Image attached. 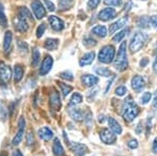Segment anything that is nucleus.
Returning a JSON list of instances; mask_svg holds the SVG:
<instances>
[{
    "instance_id": "f257e3e1",
    "label": "nucleus",
    "mask_w": 157,
    "mask_h": 156,
    "mask_svg": "<svg viewBox=\"0 0 157 156\" xmlns=\"http://www.w3.org/2000/svg\"><path fill=\"white\" fill-rule=\"evenodd\" d=\"M139 108L131 97H128L124 102L123 106V117L126 122H132L137 117Z\"/></svg>"
},
{
    "instance_id": "39448f33",
    "label": "nucleus",
    "mask_w": 157,
    "mask_h": 156,
    "mask_svg": "<svg viewBox=\"0 0 157 156\" xmlns=\"http://www.w3.org/2000/svg\"><path fill=\"white\" fill-rule=\"evenodd\" d=\"M101 140L106 145H112L116 140V134H114L111 130L109 129H103L100 133Z\"/></svg>"
},
{
    "instance_id": "c03bdc74",
    "label": "nucleus",
    "mask_w": 157,
    "mask_h": 156,
    "mask_svg": "<svg viewBox=\"0 0 157 156\" xmlns=\"http://www.w3.org/2000/svg\"><path fill=\"white\" fill-rule=\"evenodd\" d=\"M43 1H44V3L46 4V6H47V9L49 10L50 12H54L55 11V4L52 3V2H50L49 0H43Z\"/></svg>"
},
{
    "instance_id": "0eeeda50",
    "label": "nucleus",
    "mask_w": 157,
    "mask_h": 156,
    "mask_svg": "<svg viewBox=\"0 0 157 156\" xmlns=\"http://www.w3.org/2000/svg\"><path fill=\"white\" fill-rule=\"evenodd\" d=\"M14 27L16 31H18L20 32H24L29 29V23H27V20L22 16L15 17L14 18Z\"/></svg>"
},
{
    "instance_id": "79ce46f5",
    "label": "nucleus",
    "mask_w": 157,
    "mask_h": 156,
    "mask_svg": "<svg viewBox=\"0 0 157 156\" xmlns=\"http://www.w3.org/2000/svg\"><path fill=\"white\" fill-rule=\"evenodd\" d=\"M100 2H101V0H89V1H88V7H89L90 10H94L95 7L100 4Z\"/></svg>"
},
{
    "instance_id": "a878e982",
    "label": "nucleus",
    "mask_w": 157,
    "mask_h": 156,
    "mask_svg": "<svg viewBox=\"0 0 157 156\" xmlns=\"http://www.w3.org/2000/svg\"><path fill=\"white\" fill-rule=\"evenodd\" d=\"M12 39H13V34L12 32L7 31L4 35V42H3V48L6 51L10 49L11 47V44H12Z\"/></svg>"
},
{
    "instance_id": "6ab92c4d",
    "label": "nucleus",
    "mask_w": 157,
    "mask_h": 156,
    "mask_svg": "<svg viewBox=\"0 0 157 156\" xmlns=\"http://www.w3.org/2000/svg\"><path fill=\"white\" fill-rule=\"evenodd\" d=\"M38 134H39V136L41 137L43 140H46V142L47 140H50L52 138V136H54V132L47 127H43L41 129H39Z\"/></svg>"
},
{
    "instance_id": "a18cd8bd",
    "label": "nucleus",
    "mask_w": 157,
    "mask_h": 156,
    "mask_svg": "<svg viewBox=\"0 0 157 156\" xmlns=\"http://www.w3.org/2000/svg\"><path fill=\"white\" fill-rule=\"evenodd\" d=\"M152 150H153V152L155 153V154H157V137H155V139H154V142H153Z\"/></svg>"
},
{
    "instance_id": "c9c22d12",
    "label": "nucleus",
    "mask_w": 157,
    "mask_h": 156,
    "mask_svg": "<svg viewBox=\"0 0 157 156\" xmlns=\"http://www.w3.org/2000/svg\"><path fill=\"white\" fill-rule=\"evenodd\" d=\"M151 97H152V94L150 93V92H145V93L141 95V97H140V103L143 105L148 104V103L151 101Z\"/></svg>"
},
{
    "instance_id": "49530a36",
    "label": "nucleus",
    "mask_w": 157,
    "mask_h": 156,
    "mask_svg": "<svg viewBox=\"0 0 157 156\" xmlns=\"http://www.w3.org/2000/svg\"><path fill=\"white\" fill-rule=\"evenodd\" d=\"M151 20V23L154 25V26L157 27V16H153L152 18H150Z\"/></svg>"
},
{
    "instance_id": "9d476101",
    "label": "nucleus",
    "mask_w": 157,
    "mask_h": 156,
    "mask_svg": "<svg viewBox=\"0 0 157 156\" xmlns=\"http://www.w3.org/2000/svg\"><path fill=\"white\" fill-rule=\"evenodd\" d=\"M49 105L54 111H59L61 109V100H60V95L59 92L57 90H54L50 94V99H49Z\"/></svg>"
},
{
    "instance_id": "f03ea898",
    "label": "nucleus",
    "mask_w": 157,
    "mask_h": 156,
    "mask_svg": "<svg viewBox=\"0 0 157 156\" xmlns=\"http://www.w3.org/2000/svg\"><path fill=\"white\" fill-rule=\"evenodd\" d=\"M114 67L118 71H124L128 67V59H127V51H126V42L121 44L120 48L117 50V56L114 61Z\"/></svg>"
},
{
    "instance_id": "473e14b6",
    "label": "nucleus",
    "mask_w": 157,
    "mask_h": 156,
    "mask_svg": "<svg viewBox=\"0 0 157 156\" xmlns=\"http://www.w3.org/2000/svg\"><path fill=\"white\" fill-rule=\"evenodd\" d=\"M40 62V52L38 48H35L33 50V61H32V65L34 67H36Z\"/></svg>"
},
{
    "instance_id": "8fccbe9b",
    "label": "nucleus",
    "mask_w": 157,
    "mask_h": 156,
    "mask_svg": "<svg viewBox=\"0 0 157 156\" xmlns=\"http://www.w3.org/2000/svg\"><path fill=\"white\" fill-rule=\"evenodd\" d=\"M13 156H23V155H22V153L20 152L19 150H16V151H14V153H13Z\"/></svg>"
},
{
    "instance_id": "e433bc0d",
    "label": "nucleus",
    "mask_w": 157,
    "mask_h": 156,
    "mask_svg": "<svg viewBox=\"0 0 157 156\" xmlns=\"http://www.w3.org/2000/svg\"><path fill=\"white\" fill-rule=\"evenodd\" d=\"M45 29H46V25H45L44 23L40 24L39 26H38V29H37V37L41 38L43 36V34H44Z\"/></svg>"
},
{
    "instance_id": "7c9ffc66",
    "label": "nucleus",
    "mask_w": 157,
    "mask_h": 156,
    "mask_svg": "<svg viewBox=\"0 0 157 156\" xmlns=\"http://www.w3.org/2000/svg\"><path fill=\"white\" fill-rule=\"evenodd\" d=\"M129 31H130L129 29H123V31H121L120 32H117V34H116L115 36L113 37V41H114V42H121V40L125 38L126 35H127L128 32H129Z\"/></svg>"
},
{
    "instance_id": "1a4fd4ad",
    "label": "nucleus",
    "mask_w": 157,
    "mask_h": 156,
    "mask_svg": "<svg viewBox=\"0 0 157 156\" xmlns=\"http://www.w3.org/2000/svg\"><path fill=\"white\" fill-rule=\"evenodd\" d=\"M19 129H18V132H17L16 136L14 137L13 139L12 144L14 146H18L20 143H21L22 138H23V134H24V128H25V120L23 117H20L19 120Z\"/></svg>"
},
{
    "instance_id": "412c9836",
    "label": "nucleus",
    "mask_w": 157,
    "mask_h": 156,
    "mask_svg": "<svg viewBox=\"0 0 157 156\" xmlns=\"http://www.w3.org/2000/svg\"><path fill=\"white\" fill-rule=\"evenodd\" d=\"M94 58H95L94 52H93V51L88 52V54L84 55V56L82 57V59L80 60V65H81V66H86V65H89V64H91V63L93 62Z\"/></svg>"
},
{
    "instance_id": "dca6fc26",
    "label": "nucleus",
    "mask_w": 157,
    "mask_h": 156,
    "mask_svg": "<svg viewBox=\"0 0 157 156\" xmlns=\"http://www.w3.org/2000/svg\"><path fill=\"white\" fill-rule=\"evenodd\" d=\"M81 80H82L83 84H84L85 86H87V87L94 86V85L98 84V77L92 75V74H84L82 78H81Z\"/></svg>"
},
{
    "instance_id": "f8f14e48",
    "label": "nucleus",
    "mask_w": 157,
    "mask_h": 156,
    "mask_svg": "<svg viewBox=\"0 0 157 156\" xmlns=\"http://www.w3.org/2000/svg\"><path fill=\"white\" fill-rule=\"evenodd\" d=\"M52 64H54V60H52V58L49 57V56L45 57V59L43 60V62L41 64V67H40L39 74L41 75L47 74L50 71V69H52Z\"/></svg>"
},
{
    "instance_id": "20e7f679",
    "label": "nucleus",
    "mask_w": 157,
    "mask_h": 156,
    "mask_svg": "<svg viewBox=\"0 0 157 156\" xmlns=\"http://www.w3.org/2000/svg\"><path fill=\"white\" fill-rule=\"evenodd\" d=\"M146 39H147V37L143 34V32H136V34L133 36L131 42H130V50L131 51L137 52L138 50L144 46V44H145V42H146Z\"/></svg>"
},
{
    "instance_id": "58836bf2",
    "label": "nucleus",
    "mask_w": 157,
    "mask_h": 156,
    "mask_svg": "<svg viewBox=\"0 0 157 156\" xmlns=\"http://www.w3.org/2000/svg\"><path fill=\"white\" fill-rule=\"evenodd\" d=\"M73 0H59V6L62 9H66L72 3Z\"/></svg>"
},
{
    "instance_id": "393cba45",
    "label": "nucleus",
    "mask_w": 157,
    "mask_h": 156,
    "mask_svg": "<svg viewBox=\"0 0 157 156\" xmlns=\"http://www.w3.org/2000/svg\"><path fill=\"white\" fill-rule=\"evenodd\" d=\"M23 78V68H22L20 65H16L14 68V79L15 82L18 83L22 80Z\"/></svg>"
},
{
    "instance_id": "de8ad7c7",
    "label": "nucleus",
    "mask_w": 157,
    "mask_h": 156,
    "mask_svg": "<svg viewBox=\"0 0 157 156\" xmlns=\"http://www.w3.org/2000/svg\"><path fill=\"white\" fill-rule=\"evenodd\" d=\"M153 69H154V71L157 74V56H156L155 60H154V63H153Z\"/></svg>"
},
{
    "instance_id": "72a5a7b5",
    "label": "nucleus",
    "mask_w": 157,
    "mask_h": 156,
    "mask_svg": "<svg viewBox=\"0 0 157 156\" xmlns=\"http://www.w3.org/2000/svg\"><path fill=\"white\" fill-rule=\"evenodd\" d=\"M60 78H62L63 80H66V81H72L73 74L71 71H69V70H65V71H63L60 74Z\"/></svg>"
},
{
    "instance_id": "f3484780",
    "label": "nucleus",
    "mask_w": 157,
    "mask_h": 156,
    "mask_svg": "<svg viewBox=\"0 0 157 156\" xmlns=\"http://www.w3.org/2000/svg\"><path fill=\"white\" fill-rule=\"evenodd\" d=\"M108 125H109V128L110 130L112 131L114 134H121L123 132V129H121V125L117 123V120H115L113 117H108Z\"/></svg>"
},
{
    "instance_id": "ea45409f",
    "label": "nucleus",
    "mask_w": 157,
    "mask_h": 156,
    "mask_svg": "<svg viewBox=\"0 0 157 156\" xmlns=\"http://www.w3.org/2000/svg\"><path fill=\"white\" fill-rule=\"evenodd\" d=\"M83 43H84L85 46L90 47V46H94V45L97 44V42H95V40H93L92 38H86Z\"/></svg>"
},
{
    "instance_id": "aec40b11",
    "label": "nucleus",
    "mask_w": 157,
    "mask_h": 156,
    "mask_svg": "<svg viewBox=\"0 0 157 156\" xmlns=\"http://www.w3.org/2000/svg\"><path fill=\"white\" fill-rule=\"evenodd\" d=\"M52 151H54V154L56 156H63L65 154V151L63 149L62 144L59 140V138H56L54 145H52Z\"/></svg>"
},
{
    "instance_id": "3c124183",
    "label": "nucleus",
    "mask_w": 157,
    "mask_h": 156,
    "mask_svg": "<svg viewBox=\"0 0 157 156\" xmlns=\"http://www.w3.org/2000/svg\"><path fill=\"white\" fill-rule=\"evenodd\" d=\"M153 107L157 108V91H156V94H155V99H154V101H153Z\"/></svg>"
},
{
    "instance_id": "5701e85b",
    "label": "nucleus",
    "mask_w": 157,
    "mask_h": 156,
    "mask_svg": "<svg viewBox=\"0 0 157 156\" xmlns=\"http://www.w3.org/2000/svg\"><path fill=\"white\" fill-rule=\"evenodd\" d=\"M92 32L98 37L104 38L107 36V29L104 25H97V26L92 29Z\"/></svg>"
},
{
    "instance_id": "cd10ccee",
    "label": "nucleus",
    "mask_w": 157,
    "mask_h": 156,
    "mask_svg": "<svg viewBox=\"0 0 157 156\" xmlns=\"http://www.w3.org/2000/svg\"><path fill=\"white\" fill-rule=\"evenodd\" d=\"M59 86L61 88V91H62V93H63V97H66L72 90L71 86H69V85H67V84H64V83H62V82H59Z\"/></svg>"
},
{
    "instance_id": "ddd939ff",
    "label": "nucleus",
    "mask_w": 157,
    "mask_h": 156,
    "mask_svg": "<svg viewBox=\"0 0 157 156\" xmlns=\"http://www.w3.org/2000/svg\"><path fill=\"white\" fill-rule=\"evenodd\" d=\"M48 22L50 23V26L52 27V29H55L56 32H60L64 29V22L57 16H50L48 18Z\"/></svg>"
},
{
    "instance_id": "37998d69",
    "label": "nucleus",
    "mask_w": 157,
    "mask_h": 156,
    "mask_svg": "<svg viewBox=\"0 0 157 156\" xmlns=\"http://www.w3.org/2000/svg\"><path fill=\"white\" fill-rule=\"evenodd\" d=\"M128 147L130 149H136L138 147V142L136 139H134V138H132V139H130L128 142Z\"/></svg>"
},
{
    "instance_id": "603ef678",
    "label": "nucleus",
    "mask_w": 157,
    "mask_h": 156,
    "mask_svg": "<svg viewBox=\"0 0 157 156\" xmlns=\"http://www.w3.org/2000/svg\"><path fill=\"white\" fill-rule=\"evenodd\" d=\"M97 91H98V89H94V90H93V95H95V94H97ZM91 95H92V93H89V94H88V97H91Z\"/></svg>"
},
{
    "instance_id": "c756f323",
    "label": "nucleus",
    "mask_w": 157,
    "mask_h": 156,
    "mask_svg": "<svg viewBox=\"0 0 157 156\" xmlns=\"http://www.w3.org/2000/svg\"><path fill=\"white\" fill-rule=\"evenodd\" d=\"M0 25L3 27H6L7 25V19H6V16L4 14V9H3V6L0 3Z\"/></svg>"
},
{
    "instance_id": "6e6552de",
    "label": "nucleus",
    "mask_w": 157,
    "mask_h": 156,
    "mask_svg": "<svg viewBox=\"0 0 157 156\" xmlns=\"http://www.w3.org/2000/svg\"><path fill=\"white\" fill-rule=\"evenodd\" d=\"M12 78V69L4 62H0V79L2 82L7 83Z\"/></svg>"
},
{
    "instance_id": "f704fd0d",
    "label": "nucleus",
    "mask_w": 157,
    "mask_h": 156,
    "mask_svg": "<svg viewBox=\"0 0 157 156\" xmlns=\"http://www.w3.org/2000/svg\"><path fill=\"white\" fill-rule=\"evenodd\" d=\"M20 16L24 17L25 19H29V20H33V17H32V14H30V12L29 11V9H26V7H21L20 9Z\"/></svg>"
},
{
    "instance_id": "bb28decb",
    "label": "nucleus",
    "mask_w": 157,
    "mask_h": 156,
    "mask_svg": "<svg viewBox=\"0 0 157 156\" xmlns=\"http://www.w3.org/2000/svg\"><path fill=\"white\" fill-rule=\"evenodd\" d=\"M95 72H97L98 75H102V77H105V78H109L113 75L111 70L106 68V67H98V68H95Z\"/></svg>"
},
{
    "instance_id": "2f4dec72",
    "label": "nucleus",
    "mask_w": 157,
    "mask_h": 156,
    "mask_svg": "<svg viewBox=\"0 0 157 156\" xmlns=\"http://www.w3.org/2000/svg\"><path fill=\"white\" fill-rule=\"evenodd\" d=\"M83 101V97L81 95L80 93L75 92V93L72 94L71 99H70V105H78V104H81Z\"/></svg>"
},
{
    "instance_id": "423d86ee",
    "label": "nucleus",
    "mask_w": 157,
    "mask_h": 156,
    "mask_svg": "<svg viewBox=\"0 0 157 156\" xmlns=\"http://www.w3.org/2000/svg\"><path fill=\"white\" fill-rule=\"evenodd\" d=\"M32 10L34 12L35 16L37 19H42L46 15V11H45V7L43 6V4L39 0H34L32 2Z\"/></svg>"
},
{
    "instance_id": "09e8293b",
    "label": "nucleus",
    "mask_w": 157,
    "mask_h": 156,
    "mask_svg": "<svg viewBox=\"0 0 157 156\" xmlns=\"http://www.w3.org/2000/svg\"><path fill=\"white\" fill-rule=\"evenodd\" d=\"M147 64H148V59L141 60V62H140V66H141V67H145Z\"/></svg>"
},
{
    "instance_id": "b1692460",
    "label": "nucleus",
    "mask_w": 157,
    "mask_h": 156,
    "mask_svg": "<svg viewBox=\"0 0 157 156\" xmlns=\"http://www.w3.org/2000/svg\"><path fill=\"white\" fill-rule=\"evenodd\" d=\"M69 115L73 120H77V122H81L83 120V113L80 109L75 108V109L69 110Z\"/></svg>"
},
{
    "instance_id": "a19ab883",
    "label": "nucleus",
    "mask_w": 157,
    "mask_h": 156,
    "mask_svg": "<svg viewBox=\"0 0 157 156\" xmlns=\"http://www.w3.org/2000/svg\"><path fill=\"white\" fill-rule=\"evenodd\" d=\"M105 3L111 6H120L121 4V0H105Z\"/></svg>"
},
{
    "instance_id": "4468645a",
    "label": "nucleus",
    "mask_w": 157,
    "mask_h": 156,
    "mask_svg": "<svg viewBox=\"0 0 157 156\" xmlns=\"http://www.w3.org/2000/svg\"><path fill=\"white\" fill-rule=\"evenodd\" d=\"M145 80H144L143 77L140 75H134L132 81H131V86L134 90L136 91H140L144 87H145Z\"/></svg>"
},
{
    "instance_id": "4c0bfd02",
    "label": "nucleus",
    "mask_w": 157,
    "mask_h": 156,
    "mask_svg": "<svg viewBox=\"0 0 157 156\" xmlns=\"http://www.w3.org/2000/svg\"><path fill=\"white\" fill-rule=\"evenodd\" d=\"M126 92H127V88H126L125 86H120L115 89V94L118 95V97H123V95H125Z\"/></svg>"
},
{
    "instance_id": "a211bd4d",
    "label": "nucleus",
    "mask_w": 157,
    "mask_h": 156,
    "mask_svg": "<svg viewBox=\"0 0 157 156\" xmlns=\"http://www.w3.org/2000/svg\"><path fill=\"white\" fill-rule=\"evenodd\" d=\"M71 149H72L73 152H75V154L78 155V156H83L88 152V149L86 148V146L82 145V144H78V143H75V144H72Z\"/></svg>"
},
{
    "instance_id": "2eb2a0df",
    "label": "nucleus",
    "mask_w": 157,
    "mask_h": 156,
    "mask_svg": "<svg viewBox=\"0 0 157 156\" xmlns=\"http://www.w3.org/2000/svg\"><path fill=\"white\" fill-rule=\"evenodd\" d=\"M127 22H128L127 17H124V18H121V19H118L116 22H114V23H112L110 25V27H109V34H114L115 32H117L118 29H121L123 26H125V25L127 24Z\"/></svg>"
},
{
    "instance_id": "c85d7f7f",
    "label": "nucleus",
    "mask_w": 157,
    "mask_h": 156,
    "mask_svg": "<svg viewBox=\"0 0 157 156\" xmlns=\"http://www.w3.org/2000/svg\"><path fill=\"white\" fill-rule=\"evenodd\" d=\"M150 23H151V20H150V18H148L147 16L140 17V18L138 19V21H137V24L140 27H143V29H148Z\"/></svg>"
},
{
    "instance_id": "864d4df0",
    "label": "nucleus",
    "mask_w": 157,
    "mask_h": 156,
    "mask_svg": "<svg viewBox=\"0 0 157 156\" xmlns=\"http://www.w3.org/2000/svg\"><path fill=\"white\" fill-rule=\"evenodd\" d=\"M103 115H100V116H98V122L100 123H103V120H104V119H103Z\"/></svg>"
},
{
    "instance_id": "7ed1b4c3",
    "label": "nucleus",
    "mask_w": 157,
    "mask_h": 156,
    "mask_svg": "<svg viewBox=\"0 0 157 156\" xmlns=\"http://www.w3.org/2000/svg\"><path fill=\"white\" fill-rule=\"evenodd\" d=\"M115 55V48L112 45H106L98 52V60L100 62L105 63V64H109L113 61Z\"/></svg>"
},
{
    "instance_id": "9b49d317",
    "label": "nucleus",
    "mask_w": 157,
    "mask_h": 156,
    "mask_svg": "<svg viewBox=\"0 0 157 156\" xmlns=\"http://www.w3.org/2000/svg\"><path fill=\"white\" fill-rule=\"evenodd\" d=\"M115 10L112 7H106L98 13V19L102 21H109V20L113 19L115 17Z\"/></svg>"
},
{
    "instance_id": "4be33fe9",
    "label": "nucleus",
    "mask_w": 157,
    "mask_h": 156,
    "mask_svg": "<svg viewBox=\"0 0 157 156\" xmlns=\"http://www.w3.org/2000/svg\"><path fill=\"white\" fill-rule=\"evenodd\" d=\"M58 45H59V40L50 38V39H47L46 41H45L44 47L48 50H55V49H57Z\"/></svg>"
}]
</instances>
